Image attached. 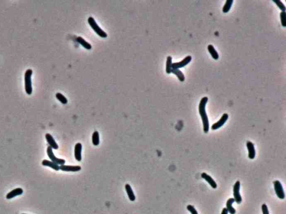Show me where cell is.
Instances as JSON below:
<instances>
[{"label": "cell", "mask_w": 286, "mask_h": 214, "mask_svg": "<svg viewBox=\"0 0 286 214\" xmlns=\"http://www.w3.org/2000/svg\"><path fill=\"white\" fill-rule=\"evenodd\" d=\"M273 2L276 3V4L277 5V6H278V7L280 8V9L282 11L285 12V11H286V7H285L284 5L280 1H279V0H273Z\"/></svg>", "instance_id": "cell-26"}, {"label": "cell", "mask_w": 286, "mask_h": 214, "mask_svg": "<svg viewBox=\"0 0 286 214\" xmlns=\"http://www.w3.org/2000/svg\"><path fill=\"white\" fill-rule=\"evenodd\" d=\"M201 177H202V178H203L204 180H206L208 182V184L211 186L213 189H216L217 188V184L210 176H209L207 174L203 172V173L201 174Z\"/></svg>", "instance_id": "cell-14"}, {"label": "cell", "mask_w": 286, "mask_h": 214, "mask_svg": "<svg viewBox=\"0 0 286 214\" xmlns=\"http://www.w3.org/2000/svg\"><path fill=\"white\" fill-rule=\"evenodd\" d=\"M261 210L263 212V214H269V211L268 208L267 206L265 204H263L261 206Z\"/></svg>", "instance_id": "cell-28"}, {"label": "cell", "mask_w": 286, "mask_h": 214, "mask_svg": "<svg viewBox=\"0 0 286 214\" xmlns=\"http://www.w3.org/2000/svg\"><path fill=\"white\" fill-rule=\"evenodd\" d=\"M274 187L276 193L278 198L280 199H284L285 198V193L283 190V187L281 183L278 180H276L274 181Z\"/></svg>", "instance_id": "cell-5"}, {"label": "cell", "mask_w": 286, "mask_h": 214, "mask_svg": "<svg viewBox=\"0 0 286 214\" xmlns=\"http://www.w3.org/2000/svg\"><path fill=\"white\" fill-rule=\"evenodd\" d=\"M221 214H228V211H227L226 208H224L222 209V211Z\"/></svg>", "instance_id": "cell-29"}, {"label": "cell", "mask_w": 286, "mask_h": 214, "mask_svg": "<svg viewBox=\"0 0 286 214\" xmlns=\"http://www.w3.org/2000/svg\"><path fill=\"white\" fill-rule=\"evenodd\" d=\"M41 164L44 166H47V167L52 168L56 171H59L60 170V166L58 164H56V163L49 161V160H43L41 162Z\"/></svg>", "instance_id": "cell-15"}, {"label": "cell", "mask_w": 286, "mask_h": 214, "mask_svg": "<svg viewBox=\"0 0 286 214\" xmlns=\"http://www.w3.org/2000/svg\"><path fill=\"white\" fill-rule=\"evenodd\" d=\"M233 0H227L225 3V5L222 8V11L224 13H227L230 11V8L233 3Z\"/></svg>", "instance_id": "cell-23"}, {"label": "cell", "mask_w": 286, "mask_h": 214, "mask_svg": "<svg viewBox=\"0 0 286 214\" xmlns=\"http://www.w3.org/2000/svg\"><path fill=\"white\" fill-rule=\"evenodd\" d=\"M45 138L47 140V142L52 149H58V145H57L55 140L54 139L53 136L49 133H47L45 134Z\"/></svg>", "instance_id": "cell-11"}, {"label": "cell", "mask_w": 286, "mask_h": 214, "mask_svg": "<svg viewBox=\"0 0 286 214\" xmlns=\"http://www.w3.org/2000/svg\"><path fill=\"white\" fill-rule=\"evenodd\" d=\"M60 170L65 172H78L81 171V167L79 166H69L63 164L60 165Z\"/></svg>", "instance_id": "cell-9"}, {"label": "cell", "mask_w": 286, "mask_h": 214, "mask_svg": "<svg viewBox=\"0 0 286 214\" xmlns=\"http://www.w3.org/2000/svg\"><path fill=\"white\" fill-rule=\"evenodd\" d=\"M228 118H229V115H228L227 113H224V115H222V116L221 117L220 119L212 126V130H216L218 128L221 127L225 123V122L228 119Z\"/></svg>", "instance_id": "cell-8"}, {"label": "cell", "mask_w": 286, "mask_h": 214, "mask_svg": "<svg viewBox=\"0 0 286 214\" xmlns=\"http://www.w3.org/2000/svg\"><path fill=\"white\" fill-rule=\"evenodd\" d=\"M56 98L59 100L60 102L62 103L63 104H65L68 103V100L65 98L64 96H63L62 94L60 93H57L56 95Z\"/></svg>", "instance_id": "cell-24"}, {"label": "cell", "mask_w": 286, "mask_h": 214, "mask_svg": "<svg viewBox=\"0 0 286 214\" xmlns=\"http://www.w3.org/2000/svg\"><path fill=\"white\" fill-rule=\"evenodd\" d=\"M125 190L128 194V197L131 201H134L136 199L135 196L134 195V192L132 190V188L129 184L125 185Z\"/></svg>", "instance_id": "cell-16"}, {"label": "cell", "mask_w": 286, "mask_h": 214, "mask_svg": "<svg viewBox=\"0 0 286 214\" xmlns=\"http://www.w3.org/2000/svg\"><path fill=\"white\" fill-rule=\"evenodd\" d=\"M76 41L77 43H80L82 47H84V48H86V49L90 50L92 49V45L89 43H88L87 41L85 40L83 37H81V36L77 37L76 38Z\"/></svg>", "instance_id": "cell-17"}, {"label": "cell", "mask_w": 286, "mask_h": 214, "mask_svg": "<svg viewBox=\"0 0 286 214\" xmlns=\"http://www.w3.org/2000/svg\"><path fill=\"white\" fill-rule=\"evenodd\" d=\"M88 22L89 25H90L91 27L93 29L94 31L99 36H100V37H103V38H106L107 37V33L105 31H103L102 29L98 25L93 17L92 16L89 17L88 19Z\"/></svg>", "instance_id": "cell-2"}, {"label": "cell", "mask_w": 286, "mask_h": 214, "mask_svg": "<svg viewBox=\"0 0 286 214\" xmlns=\"http://www.w3.org/2000/svg\"><path fill=\"white\" fill-rule=\"evenodd\" d=\"M82 145L81 143H77L75 147V160L78 162L82 160Z\"/></svg>", "instance_id": "cell-10"}, {"label": "cell", "mask_w": 286, "mask_h": 214, "mask_svg": "<svg viewBox=\"0 0 286 214\" xmlns=\"http://www.w3.org/2000/svg\"><path fill=\"white\" fill-rule=\"evenodd\" d=\"M246 146L248 149V157L250 159L253 160L255 158V147L254 144L250 142V141H248L246 143Z\"/></svg>", "instance_id": "cell-13"}, {"label": "cell", "mask_w": 286, "mask_h": 214, "mask_svg": "<svg viewBox=\"0 0 286 214\" xmlns=\"http://www.w3.org/2000/svg\"><path fill=\"white\" fill-rule=\"evenodd\" d=\"M240 182L239 181H237L234 186V199L235 200V201L238 204H240L242 201V198L240 193Z\"/></svg>", "instance_id": "cell-6"}, {"label": "cell", "mask_w": 286, "mask_h": 214, "mask_svg": "<svg viewBox=\"0 0 286 214\" xmlns=\"http://www.w3.org/2000/svg\"><path fill=\"white\" fill-rule=\"evenodd\" d=\"M187 208L188 211H190V212L191 213V214H198V212L195 209V208H194V206H193L192 205H188L187 206Z\"/></svg>", "instance_id": "cell-27"}, {"label": "cell", "mask_w": 286, "mask_h": 214, "mask_svg": "<svg viewBox=\"0 0 286 214\" xmlns=\"http://www.w3.org/2000/svg\"><path fill=\"white\" fill-rule=\"evenodd\" d=\"M207 48H208L209 53H210V54H211L212 57L213 58V59H214V60H218V58H219V55H218V54L217 52V51L215 50L214 46L212 45H208Z\"/></svg>", "instance_id": "cell-19"}, {"label": "cell", "mask_w": 286, "mask_h": 214, "mask_svg": "<svg viewBox=\"0 0 286 214\" xmlns=\"http://www.w3.org/2000/svg\"><path fill=\"white\" fill-rule=\"evenodd\" d=\"M23 190L21 188H16L15 189L11 191L7 194L6 199L8 200L13 199L16 196L21 195L23 193Z\"/></svg>", "instance_id": "cell-12"}, {"label": "cell", "mask_w": 286, "mask_h": 214, "mask_svg": "<svg viewBox=\"0 0 286 214\" xmlns=\"http://www.w3.org/2000/svg\"><path fill=\"white\" fill-rule=\"evenodd\" d=\"M171 73L176 75L178 78L179 81H184L185 80V77H184V73L180 71V70L172 69Z\"/></svg>", "instance_id": "cell-20"}, {"label": "cell", "mask_w": 286, "mask_h": 214, "mask_svg": "<svg viewBox=\"0 0 286 214\" xmlns=\"http://www.w3.org/2000/svg\"><path fill=\"white\" fill-rule=\"evenodd\" d=\"M280 17L281 21V24L283 27L286 26V12L282 11L280 13Z\"/></svg>", "instance_id": "cell-25"}, {"label": "cell", "mask_w": 286, "mask_h": 214, "mask_svg": "<svg viewBox=\"0 0 286 214\" xmlns=\"http://www.w3.org/2000/svg\"></svg>", "instance_id": "cell-30"}, {"label": "cell", "mask_w": 286, "mask_h": 214, "mask_svg": "<svg viewBox=\"0 0 286 214\" xmlns=\"http://www.w3.org/2000/svg\"><path fill=\"white\" fill-rule=\"evenodd\" d=\"M234 202L235 200L234 198H230L227 200L226 202V208L230 214H235L236 212L235 209L232 206V205Z\"/></svg>", "instance_id": "cell-18"}, {"label": "cell", "mask_w": 286, "mask_h": 214, "mask_svg": "<svg viewBox=\"0 0 286 214\" xmlns=\"http://www.w3.org/2000/svg\"><path fill=\"white\" fill-rule=\"evenodd\" d=\"M92 140L94 146H98L100 144V135L97 131H95L93 132Z\"/></svg>", "instance_id": "cell-21"}, {"label": "cell", "mask_w": 286, "mask_h": 214, "mask_svg": "<svg viewBox=\"0 0 286 214\" xmlns=\"http://www.w3.org/2000/svg\"><path fill=\"white\" fill-rule=\"evenodd\" d=\"M172 65V58L171 56H168L166 62V73L167 74L171 73Z\"/></svg>", "instance_id": "cell-22"}, {"label": "cell", "mask_w": 286, "mask_h": 214, "mask_svg": "<svg viewBox=\"0 0 286 214\" xmlns=\"http://www.w3.org/2000/svg\"><path fill=\"white\" fill-rule=\"evenodd\" d=\"M47 155L52 161L56 163V164H58V165H63V164H65V161L64 160L57 158L55 156L53 153V149L50 147V146H49L47 148Z\"/></svg>", "instance_id": "cell-4"}, {"label": "cell", "mask_w": 286, "mask_h": 214, "mask_svg": "<svg viewBox=\"0 0 286 214\" xmlns=\"http://www.w3.org/2000/svg\"><path fill=\"white\" fill-rule=\"evenodd\" d=\"M191 60H192V56L190 55L187 56L183 60H182L180 62L172 63V68L173 69H178L179 68L184 67L187 64H188Z\"/></svg>", "instance_id": "cell-7"}, {"label": "cell", "mask_w": 286, "mask_h": 214, "mask_svg": "<svg viewBox=\"0 0 286 214\" xmlns=\"http://www.w3.org/2000/svg\"><path fill=\"white\" fill-rule=\"evenodd\" d=\"M208 101V98L207 96H205L202 98L200 103H199V115L202 119L203 122V131L205 133H208L209 130V122H208V117L206 112V105Z\"/></svg>", "instance_id": "cell-1"}, {"label": "cell", "mask_w": 286, "mask_h": 214, "mask_svg": "<svg viewBox=\"0 0 286 214\" xmlns=\"http://www.w3.org/2000/svg\"><path fill=\"white\" fill-rule=\"evenodd\" d=\"M33 74V70L29 69L25 73V89L26 93L30 95L33 92L32 83H31V75Z\"/></svg>", "instance_id": "cell-3"}]
</instances>
